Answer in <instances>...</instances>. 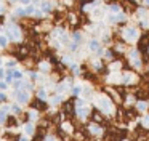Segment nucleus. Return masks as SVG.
I'll return each mask as SVG.
<instances>
[{"label":"nucleus","mask_w":149,"mask_h":141,"mask_svg":"<svg viewBox=\"0 0 149 141\" xmlns=\"http://www.w3.org/2000/svg\"><path fill=\"white\" fill-rule=\"evenodd\" d=\"M123 6H125V10L128 13H132V11H135V10H136V5L133 2H128V0H123Z\"/></svg>","instance_id":"1"},{"label":"nucleus","mask_w":149,"mask_h":141,"mask_svg":"<svg viewBox=\"0 0 149 141\" xmlns=\"http://www.w3.org/2000/svg\"><path fill=\"white\" fill-rule=\"evenodd\" d=\"M136 29H127L125 31V37H128V40H130V37H136Z\"/></svg>","instance_id":"2"},{"label":"nucleus","mask_w":149,"mask_h":141,"mask_svg":"<svg viewBox=\"0 0 149 141\" xmlns=\"http://www.w3.org/2000/svg\"><path fill=\"white\" fill-rule=\"evenodd\" d=\"M64 111L68 112V114H72V103H71V101L64 104Z\"/></svg>","instance_id":"3"},{"label":"nucleus","mask_w":149,"mask_h":141,"mask_svg":"<svg viewBox=\"0 0 149 141\" xmlns=\"http://www.w3.org/2000/svg\"><path fill=\"white\" fill-rule=\"evenodd\" d=\"M18 98H19V101H21V103H26L29 96H27V93H19V96H18Z\"/></svg>","instance_id":"4"},{"label":"nucleus","mask_w":149,"mask_h":141,"mask_svg":"<svg viewBox=\"0 0 149 141\" xmlns=\"http://www.w3.org/2000/svg\"><path fill=\"white\" fill-rule=\"evenodd\" d=\"M93 119H95L96 122H101V114H100V112H95V114H93Z\"/></svg>","instance_id":"5"},{"label":"nucleus","mask_w":149,"mask_h":141,"mask_svg":"<svg viewBox=\"0 0 149 141\" xmlns=\"http://www.w3.org/2000/svg\"><path fill=\"white\" fill-rule=\"evenodd\" d=\"M36 107H39V109H45V107H47V106H45V104H43V103H42V101H37V104H36Z\"/></svg>","instance_id":"6"},{"label":"nucleus","mask_w":149,"mask_h":141,"mask_svg":"<svg viewBox=\"0 0 149 141\" xmlns=\"http://www.w3.org/2000/svg\"><path fill=\"white\" fill-rule=\"evenodd\" d=\"M0 45H2V47H5V45H7V40H5V37H0Z\"/></svg>","instance_id":"7"},{"label":"nucleus","mask_w":149,"mask_h":141,"mask_svg":"<svg viewBox=\"0 0 149 141\" xmlns=\"http://www.w3.org/2000/svg\"><path fill=\"white\" fill-rule=\"evenodd\" d=\"M32 127H31V125H26V133H32Z\"/></svg>","instance_id":"8"},{"label":"nucleus","mask_w":149,"mask_h":141,"mask_svg":"<svg viewBox=\"0 0 149 141\" xmlns=\"http://www.w3.org/2000/svg\"><path fill=\"white\" fill-rule=\"evenodd\" d=\"M2 21H3V18H2V16H0V22H2Z\"/></svg>","instance_id":"9"}]
</instances>
